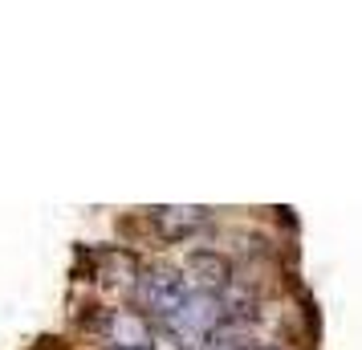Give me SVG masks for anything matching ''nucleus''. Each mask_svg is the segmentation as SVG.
Segmentation results:
<instances>
[{
	"label": "nucleus",
	"mask_w": 362,
	"mask_h": 350,
	"mask_svg": "<svg viewBox=\"0 0 362 350\" xmlns=\"http://www.w3.org/2000/svg\"><path fill=\"white\" fill-rule=\"evenodd\" d=\"M187 298H192V281L180 277L175 269L155 265V269H147V273L139 277V301H143L147 310H155L163 322L180 314L183 305H187Z\"/></svg>",
	"instance_id": "1"
},
{
	"label": "nucleus",
	"mask_w": 362,
	"mask_h": 350,
	"mask_svg": "<svg viewBox=\"0 0 362 350\" xmlns=\"http://www.w3.org/2000/svg\"><path fill=\"white\" fill-rule=\"evenodd\" d=\"M106 342L118 350H151L155 334H151L147 317H139L134 310H110L106 317Z\"/></svg>",
	"instance_id": "2"
},
{
	"label": "nucleus",
	"mask_w": 362,
	"mask_h": 350,
	"mask_svg": "<svg viewBox=\"0 0 362 350\" xmlns=\"http://www.w3.org/2000/svg\"><path fill=\"white\" fill-rule=\"evenodd\" d=\"M204 220H208V208H187V204L155 212V224H159L163 236H183V233H192L196 224H204Z\"/></svg>",
	"instance_id": "4"
},
{
	"label": "nucleus",
	"mask_w": 362,
	"mask_h": 350,
	"mask_svg": "<svg viewBox=\"0 0 362 350\" xmlns=\"http://www.w3.org/2000/svg\"><path fill=\"white\" fill-rule=\"evenodd\" d=\"M187 277L208 289H228L232 285V265L224 261V252L212 249H192L187 252Z\"/></svg>",
	"instance_id": "3"
},
{
	"label": "nucleus",
	"mask_w": 362,
	"mask_h": 350,
	"mask_svg": "<svg viewBox=\"0 0 362 350\" xmlns=\"http://www.w3.org/2000/svg\"><path fill=\"white\" fill-rule=\"evenodd\" d=\"M106 350H118V346H106Z\"/></svg>",
	"instance_id": "6"
},
{
	"label": "nucleus",
	"mask_w": 362,
	"mask_h": 350,
	"mask_svg": "<svg viewBox=\"0 0 362 350\" xmlns=\"http://www.w3.org/2000/svg\"><path fill=\"white\" fill-rule=\"evenodd\" d=\"M199 350H236V342H232L224 330H216V334H208V338H204V346H199Z\"/></svg>",
	"instance_id": "5"
}]
</instances>
